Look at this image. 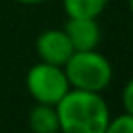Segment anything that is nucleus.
Returning a JSON list of instances; mask_svg holds the SVG:
<instances>
[{
  "instance_id": "obj_4",
  "label": "nucleus",
  "mask_w": 133,
  "mask_h": 133,
  "mask_svg": "<svg viewBox=\"0 0 133 133\" xmlns=\"http://www.w3.org/2000/svg\"><path fill=\"white\" fill-rule=\"evenodd\" d=\"M35 48L41 62L62 66V68L68 62V58L73 54V46L64 29H44L37 37Z\"/></svg>"
},
{
  "instance_id": "obj_7",
  "label": "nucleus",
  "mask_w": 133,
  "mask_h": 133,
  "mask_svg": "<svg viewBox=\"0 0 133 133\" xmlns=\"http://www.w3.org/2000/svg\"><path fill=\"white\" fill-rule=\"evenodd\" d=\"M110 0H62L68 17H97L106 10Z\"/></svg>"
},
{
  "instance_id": "obj_9",
  "label": "nucleus",
  "mask_w": 133,
  "mask_h": 133,
  "mask_svg": "<svg viewBox=\"0 0 133 133\" xmlns=\"http://www.w3.org/2000/svg\"><path fill=\"white\" fill-rule=\"evenodd\" d=\"M122 106H123V112L133 116V77L122 89Z\"/></svg>"
},
{
  "instance_id": "obj_6",
  "label": "nucleus",
  "mask_w": 133,
  "mask_h": 133,
  "mask_svg": "<svg viewBox=\"0 0 133 133\" xmlns=\"http://www.w3.org/2000/svg\"><path fill=\"white\" fill-rule=\"evenodd\" d=\"M29 127L33 133H58L60 131V120L58 110L52 104L37 102L29 110Z\"/></svg>"
},
{
  "instance_id": "obj_10",
  "label": "nucleus",
  "mask_w": 133,
  "mask_h": 133,
  "mask_svg": "<svg viewBox=\"0 0 133 133\" xmlns=\"http://www.w3.org/2000/svg\"><path fill=\"white\" fill-rule=\"evenodd\" d=\"M16 2L25 4V6H37V4H43V2H46V0H16Z\"/></svg>"
},
{
  "instance_id": "obj_5",
  "label": "nucleus",
  "mask_w": 133,
  "mask_h": 133,
  "mask_svg": "<svg viewBox=\"0 0 133 133\" xmlns=\"http://www.w3.org/2000/svg\"><path fill=\"white\" fill-rule=\"evenodd\" d=\"M64 31H66L73 50L97 48L100 39H102L100 25L95 17H70Z\"/></svg>"
},
{
  "instance_id": "obj_12",
  "label": "nucleus",
  "mask_w": 133,
  "mask_h": 133,
  "mask_svg": "<svg viewBox=\"0 0 133 133\" xmlns=\"http://www.w3.org/2000/svg\"><path fill=\"white\" fill-rule=\"evenodd\" d=\"M58 133H60V131H58Z\"/></svg>"
},
{
  "instance_id": "obj_1",
  "label": "nucleus",
  "mask_w": 133,
  "mask_h": 133,
  "mask_svg": "<svg viewBox=\"0 0 133 133\" xmlns=\"http://www.w3.org/2000/svg\"><path fill=\"white\" fill-rule=\"evenodd\" d=\"M60 133H104L110 110L100 93L70 89L56 104Z\"/></svg>"
},
{
  "instance_id": "obj_8",
  "label": "nucleus",
  "mask_w": 133,
  "mask_h": 133,
  "mask_svg": "<svg viewBox=\"0 0 133 133\" xmlns=\"http://www.w3.org/2000/svg\"><path fill=\"white\" fill-rule=\"evenodd\" d=\"M104 133H133V116L123 112L116 118H110Z\"/></svg>"
},
{
  "instance_id": "obj_2",
  "label": "nucleus",
  "mask_w": 133,
  "mask_h": 133,
  "mask_svg": "<svg viewBox=\"0 0 133 133\" xmlns=\"http://www.w3.org/2000/svg\"><path fill=\"white\" fill-rule=\"evenodd\" d=\"M64 71L71 89L102 93L114 77L112 64L97 48L73 50V54L64 64Z\"/></svg>"
},
{
  "instance_id": "obj_3",
  "label": "nucleus",
  "mask_w": 133,
  "mask_h": 133,
  "mask_svg": "<svg viewBox=\"0 0 133 133\" xmlns=\"http://www.w3.org/2000/svg\"><path fill=\"white\" fill-rule=\"evenodd\" d=\"M25 87L35 102L52 104V106H56L71 89L64 68L46 62H39L27 70Z\"/></svg>"
},
{
  "instance_id": "obj_11",
  "label": "nucleus",
  "mask_w": 133,
  "mask_h": 133,
  "mask_svg": "<svg viewBox=\"0 0 133 133\" xmlns=\"http://www.w3.org/2000/svg\"><path fill=\"white\" fill-rule=\"evenodd\" d=\"M129 12H131V16H133V0H129Z\"/></svg>"
}]
</instances>
